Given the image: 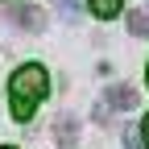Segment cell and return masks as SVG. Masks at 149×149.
<instances>
[{
	"mask_svg": "<svg viewBox=\"0 0 149 149\" xmlns=\"http://www.w3.org/2000/svg\"><path fill=\"white\" fill-rule=\"evenodd\" d=\"M50 91V74H46V66L42 62H25V66H17L13 74H8V95H13V116L17 120H29L33 116V108H37V100H42Z\"/></svg>",
	"mask_w": 149,
	"mask_h": 149,
	"instance_id": "6da1fadb",
	"label": "cell"
},
{
	"mask_svg": "<svg viewBox=\"0 0 149 149\" xmlns=\"http://www.w3.org/2000/svg\"><path fill=\"white\" fill-rule=\"evenodd\" d=\"M4 17H13L17 25H21L25 33H42L46 29V13L37 4H21V8H4Z\"/></svg>",
	"mask_w": 149,
	"mask_h": 149,
	"instance_id": "7a4b0ae2",
	"label": "cell"
},
{
	"mask_svg": "<svg viewBox=\"0 0 149 149\" xmlns=\"http://www.w3.org/2000/svg\"><path fill=\"white\" fill-rule=\"evenodd\" d=\"M104 104H108L112 112H128V108H137V104H141V95H137V87H128V83H116V87H108Z\"/></svg>",
	"mask_w": 149,
	"mask_h": 149,
	"instance_id": "3957f363",
	"label": "cell"
},
{
	"mask_svg": "<svg viewBox=\"0 0 149 149\" xmlns=\"http://www.w3.org/2000/svg\"><path fill=\"white\" fill-rule=\"evenodd\" d=\"M54 141H58V149H74L79 145V120H74L70 112H62V116L54 120Z\"/></svg>",
	"mask_w": 149,
	"mask_h": 149,
	"instance_id": "277c9868",
	"label": "cell"
},
{
	"mask_svg": "<svg viewBox=\"0 0 149 149\" xmlns=\"http://www.w3.org/2000/svg\"><path fill=\"white\" fill-rule=\"evenodd\" d=\"M87 4H91V13H95V17H104V21H108V17H116V13L124 8V0H87Z\"/></svg>",
	"mask_w": 149,
	"mask_h": 149,
	"instance_id": "5b68a950",
	"label": "cell"
},
{
	"mask_svg": "<svg viewBox=\"0 0 149 149\" xmlns=\"http://www.w3.org/2000/svg\"><path fill=\"white\" fill-rule=\"evenodd\" d=\"M128 33L133 37H149V13H128Z\"/></svg>",
	"mask_w": 149,
	"mask_h": 149,
	"instance_id": "8992f818",
	"label": "cell"
},
{
	"mask_svg": "<svg viewBox=\"0 0 149 149\" xmlns=\"http://www.w3.org/2000/svg\"><path fill=\"white\" fill-rule=\"evenodd\" d=\"M124 149H145V133H141V124H128V128H124Z\"/></svg>",
	"mask_w": 149,
	"mask_h": 149,
	"instance_id": "52a82bcc",
	"label": "cell"
},
{
	"mask_svg": "<svg viewBox=\"0 0 149 149\" xmlns=\"http://www.w3.org/2000/svg\"><path fill=\"white\" fill-rule=\"evenodd\" d=\"M54 8L62 13V21H79V13H83L79 0H54Z\"/></svg>",
	"mask_w": 149,
	"mask_h": 149,
	"instance_id": "ba28073f",
	"label": "cell"
},
{
	"mask_svg": "<svg viewBox=\"0 0 149 149\" xmlns=\"http://www.w3.org/2000/svg\"><path fill=\"white\" fill-rule=\"evenodd\" d=\"M145 149H149V116H145Z\"/></svg>",
	"mask_w": 149,
	"mask_h": 149,
	"instance_id": "9c48e42d",
	"label": "cell"
},
{
	"mask_svg": "<svg viewBox=\"0 0 149 149\" xmlns=\"http://www.w3.org/2000/svg\"><path fill=\"white\" fill-rule=\"evenodd\" d=\"M0 149H17V145H0Z\"/></svg>",
	"mask_w": 149,
	"mask_h": 149,
	"instance_id": "30bf717a",
	"label": "cell"
},
{
	"mask_svg": "<svg viewBox=\"0 0 149 149\" xmlns=\"http://www.w3.org/2000/svg\"><path fill=\"white\" fill-rule=\"evenodd\" d=\"M145 79H149V70H145Z\"/></svg>",
	"mask_w": 149,
	"mask_h": 149,
	"instance_id": "8fae6325",
	"label": "cell"
}]
</instances>
